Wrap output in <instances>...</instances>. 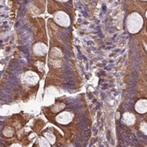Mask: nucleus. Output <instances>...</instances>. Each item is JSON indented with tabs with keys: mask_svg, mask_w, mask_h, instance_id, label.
I'll return each instance as SVG.
<instances>
[{
	"mask_svg": "<svg viewBox=\"0 0 147 147\" xmlns=\"http://www.w3.org/2000/svg\"><path fill=\"white\" fill-rule=\"evenodd\" d=\"M135 110H137L138 113H140V114H144V113H146L147 111V100H139L137 104H136Z\"/></svg>",
	"mask_w": 147,
	"mask_h": 147,
	"instance_id": "f257e3e1",
	"label": "nucleus"
},
{
	"mask_svg": "<svg viewBox=\"0 0 147 147\" xmlns=\"http://www.w3.org/2000/svg\"><path fill=\"white\" fill-rule=\"evenodd\" d=\"M71 119H72L71 115L67 113V112H65L63 114H61V115H59L57 117V122L61 123H63V124L69 123V121L71 120Z\"/></svg>",
	"mask_w": 147,
	"mask_h": 147,
	"instance_id": "f03ea898",
	"label": "nucleus"
},
{
	"mask_svg": "<svg viewBox=\"0 0 147 147\" xmlns=\"http://www.w3.org/2000/svg\"><path fill=\"white\" fill-rule=\"evenodd\" d=\"M123 119L127 125H132L135 123V116L130 113H125L123 116Z\"/></svg>",
	"mask_w": 147,
	"mask_h": 147,
	"instance_id": "7ed1b4c3",
	"label": "nucleus"
},
{
	"mask_svg": "<svg viewBox=\"0 0 147 147\" xmlns=\"http://www.w3.org/2000/svg\"><path fill=\"white\" fill-rule=\"evenodd\" d=\"M39 146L40 147H50V144L47 140L43 137L39 139Z\"/></svg>",
	"mask_w": 147,
	"mask_h": 147,
	"instance_id": "20e7f679",
	"label": "nucleus"
},
{
	"mask_svg": "<svg viewBox=\"0 0 147 147\" xmlns=\"http://www.w3.org/2000/svg\"><path fill=\"white\" fill-rule=\"evenodd\" d=\"M140 130H141V131H142L143 134L147 135V123H146V122H143V123H141Z\"/></svg>",
	"mask_w": 147,
	"mask_h": 147,
	"instance_id": "39448f33",
	"label": "nucleus"
},
{
	"mask_svg": "<svg viewBox=\"0 0 147 147\" xmlns=\"http://www.w3.org/2000/svg\"><path fill=\"white\" fill-rule=\"evenodd\" d=\"M45 136L47 137V139L50 141L51 143H54V142H55L56 137L53 136V134H52V133H46V134H45Z\"/></svg>",
	"mask_w": 147,
	"mask_h": 147,
	"instance_id": "423d86ee",
	"label": "nucleus"
},
{
	"mask_svg": "<svg viewBox=\"0 0 147 147\" xmlns=\"http://www.w3.org/2000/svg\"><path fill=\"white\" fill-rule=\"evenodd\" d=\"M9 147H21V146H20L19 144H13V145H11V146Z\"/></svg>",
	"mask_w": 147,
	"mask_h": 147,
	"instance_id": "0eeeda50",
	"label": "nucleus"
},
{
	"mask_svg": "<svg viewBox=\"0 0 147 147\" xmlns=\"http://www.w3.org/2000/svg\"><path fill=\"white\" fill-rule=\"evenodd\" d=\"M146 17H147V11H146Z\"/></svg>",
	"mask_w": 147,
	"mask_h": 147,
	"instance_id": "6e6552de",
	"label": "nucleus"
}]
</instances>
